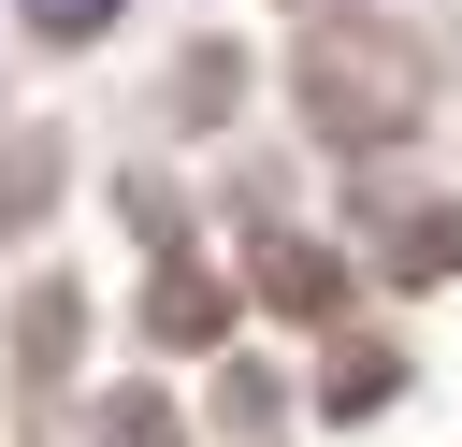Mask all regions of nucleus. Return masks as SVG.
I'll return each instance as SVG.
<instances>
[{
  "mask_svg": "<svg viewBox=\"0 0 462 447\" xmlns=\"http://www.w3.org/2000/svg\"><path fill=\"white\" fill-rule=\"evenodd\" d=\"M101 14H116V0H29V29H43V43H87Z\"/></svg>",
  "mask_w": 462,
  "mask_h": 447,
  "instance_id": "f257e3e1",
  "label": "nucleus"
}]
</instances>
